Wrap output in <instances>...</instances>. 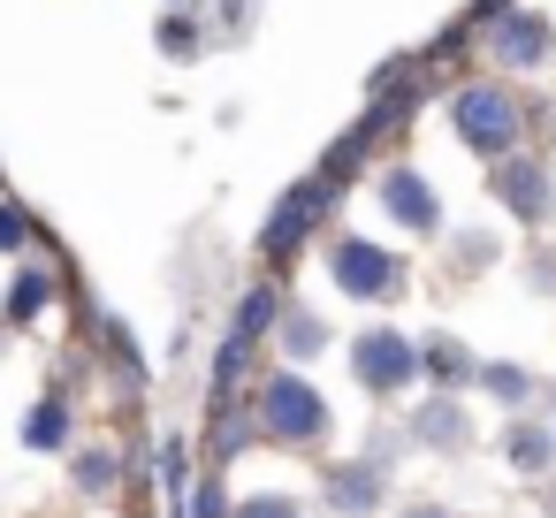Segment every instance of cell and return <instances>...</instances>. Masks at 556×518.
Here are the masks:
<instances>
[{
    "label": "cell",
    "instance_id": "obj_12",
    "mask_svg": "<svg viewBox=\"0 0 556 518\" xmlns=\"http://www.w3.org/2000/svg\"><path fill=\"white\" fill-rule=\"evenodd\" d=\"M457 434H465V412L457 404H427L419 412V442H457Z\"/></svg>",
    "mask_w": 556,
    "mask_h": 518
},
{
    "label": "cell",
    "instance_id": "obj_5",
    "mask_svg": "<svg viewBox=\"0 0 556 518\" xmlns=\"http://www.w3.org/2000/svg\"><path fill=\"white\" fill-rule=\"evenodd\" d=\"M495 54H503L510 70L548 62V24H541V16H495Z\"/></svg>",
    "mask_w": 556,
    "mask_h": 518
},
{
    "label": "cell",
    "instance_id": "obj_9",
    "mask_svg": "<svg viewBox=\"0 0 556 518\" xmlns=\"http://www.w3.org/2000/svg\"><path fill=\"white\" fill-rule=\"evenodd\" d=\"M328 495H336V510H374V495H381V488H374V472H366V465H343V472L328 480Z\"/></svg>",
    "mask_w": 556,
    "mask_h": 518
},
{
    "label": "cell",
    "instance_id": "obj_14",
    "mask_svg": "<svg viewBox=\"0 0 556 518\" xmlns=\"http://www.w3.org/2000/svg\"><path fill=\"white\" fill-rule=\"evenodd\" d=\"M108 480H115V457H108V450H85V457H77V488H92V495H100Z\"/></svg>",
    "mask_w": 556,
    "mask_h": 518
},
{
    "label": "cell",
    "instance_id": "obj_6",
    "mask_svg": "<svg viewBox=\"0 0 556 518\" xmlns=\"http://www.w3.org/2000/svg\"><path fill=\"white\" fill-rule=\"evenodd\" d=\"M495 199H503L510 214L541 222V214H548V176H541V168H526V161H510V168L495 176Z\"/></svg>",
    "mask_w": 556,
    "mask_h": 518
},
{
    "label": "cell",
    "instance_id": "obj_18",
    "mask_svg": "<svg viewBox=\"0 0 556 518\" xmlns=\"http://www.w3.org/2000/svg\"><path fill=\"white\" fill-rule=\"evenodd\" d=\"M237 518H298V510H290V503H282V495H260V503H244V510H237Z\"/></svg>",
    "mask_w": 556,
    "mask_h": 518
},
{
    "label": "cell",
    "instance_id": "obj_8",
    "mask_svg": "<svg viewBox=\"0 0 556 518\" xmlns=\"http://www.w3.org/2000/svg\"><path fill=\"white\" fill-rule=\"evenodd\" d=\"M328 191H336V184H328ZM328 191L313 184V191H298V199H282V214L267 222V252H298V237H305V222L320 214V199H328Z\"/></svg>",
    "mask_w": 556,
    "mask_h": 518
},
{
    "label": "cell",
    "instance_id": "obj_2",
    "mask_svg": "<svg viewBox=\"0 0 556 518\" xmlns=\"http://www.w3.org/2000/svg\"><path fill=\"white\" fill-rule=\"evenodd\" d=\"M260 412H267V427H275V434H290V442L320 434V419H328V404H320L298 374H275V381H267V396H260Z\"/></svg>",
    "mask_w": 556,
    "mask_h": 518
},
{
    "label": "cell",
    "instance_id": "obj_16",
    "mask_svg": "<svg viewBox=\"0 0 556 518\" xmlns=\"http://www.w3.org/2000/svg\"><path fill=\"white\" fill-rule=\"evenodd\" d=\"M488 389H495V396H526V374H518V366H488Z\"/></svg>",
    "mask_w": 556,
    "mask_h": 518
},
{
    "label": "cell",
    "instance_id": "obj_13",
    "mask_svg": "<svg viewBox=\"0 0 556 518\" xmlns=\"http://www.w3.org/2000/svg\"><path fill=\"white\" fill-rule=\"evenodd\" d=\"M427 374H434V381H472V358H465L457 343H434V351H427Z\"/></svg>",
    "mask_w": 556,
    "mask_h": 518
},
{
    "label": "cell",
    "instance_id": "obj_7",
    "mask_svg": "<svg viewBox=\"0 0 556 518\" xmlns=\"http://www.w3.org/2000/svg\"><path fill=\"white\" fill-rule=\"evenodd\" d=\"M381 206H389L404 229H427V222H434V199H427V184H419L412 168H396V176L381 184Z\"/></svg>",
    "mask_w": 556,
    "mask_h": 518
},
{
    "label": "cell",
    "instance_id": "obj_17",
    "mask_svg": "<svg viewBox=\"0 0 556 518\" xmlns=\"http://www.w3.org/2000/svg\"><path fill=\"white\" fill-rule=\"evenodd\" d=\"M503 450H510V457H518V465H541V457H548V442H541V434H510V442H503Z\"/></svg>",
    "mask_w": 556,
    "mask_h": 518
},
{
    "label": "cell",
    "instance_id": "obj_21",
    "mask_svg": "<svg viewBox=\"0 0 556 518\" xmlns=\"http://www.w3.org/2000/svg\"><path fill=\"white\" fill-rule=\"evenodd\" d=\"M412 518H442V510H412Z\"/></svg>",
    "mask_w": 556,
    "mask_h": 518
},
{
    "label": "cell",
    "instance_id": "obj_20",
    "mask_svg": "<svg viewBox=\"0 0 556 518\" xmlns=\"http://www.w3.org/2000/svg\"><path fill=\"white\" fill-rule=\"evenodd\" d=\"M161 47L168 54H191V24H161Z\"/></svg>",
    "mask_w": 556,
    "mask_h": 518
},
{
    "label": "cell",
    "instance_id": "obj_10",
    "mask_svg": "<svg viewBox=\"0 0 556 518\" xmlns=\"http://www.w3.org/2000/svg\"><path fill=\"white\" fill-rule=\"evenodd\" d=\"M24 442H31V450H62V442H70V412H62V404H39V412L24 419Z\"/></svg>",
    "mask_w": 556,
    "mask_h": 518
},
{
    "label": "cell",
    "instance_id": "obj_15",
    "mask_svg": "<svg viewBox=\"0 0 556 518\" xmlns=\"http://www.w3.org/2000/svg\"><path fill=\"white\" fill-rule=\"evenodd\" d=\"M24 237H31V222L16 206H0V252H24Z\"/></svg>",
    "mask_w": 556,
    "mask_h": 518
},
{
    "label": "cell",
    "instance_id": "obj_19",
    "mask_svg": "<svg viewBox=\"0 0 556 518\" xmlns=\"http://www.w3.org/2000/svg\"><path fill=\"white\" fill-rule=\"evenodd\" d=\"M282 336H290V351H313V343H320V320H290Z\"/></svg>",
    "mask_w": 556,
    "mask_h": 518
},
{
    "label": "cell",
    "instance_id": "obj_3",
    "mask_svg": "<svg viewBox=\"0 0 556 518\" xmlns=\"http://www.w3.org/2000/svg\"><path fill=\"white\" fill-rule=\"evenodd\" d=\"M336 282H343L351 298H381V290H396V260H389L381 244L343 237V244H336Z\"/></svg>",
    "mask_w": 556,
    "mask_h": 518
},
{
    "label": "cell",
    "instance_id": "obj_11",
    "mask_svg": "<svg viewBox=\"0 0 556 518\" xmlns=\"http://www.w3.org/2000/svg\"><path fill=\"white\" fill-rule=\"evenodd\" d=\"M47 298H54V282H47V275H16V290H9V320H39V313H47Z\"/></svg>",
    "mask_w": 556,
    "mask_h": 518
},
{
    "label": "cell",
    "instance_id": "obj_1",
    "mask_svg": "<svg viewBox=\"0 0 556 518\" xmlns=\"http://www.w3.org/2000/svg\"><path fill=\"white\" fill-rule=\"evenodd\" d=\"M450 115H457V138H465L472 153H503V146L518 138V108H510V92H495V85H465Z\"/></svg>",
    "mask_w": 556,
    "mask_h": 518
},
{
    "label": "cell",
    "instance_id": "obj_4",
    "mask_svg": "<svg viewBox=\"0 0 556 518\" xmlns=\"http://www.w3.org/2000/svg\"><path fill=\"white\" fill-rule=\"evenodd\" d=\"M358 374H366L374 389H404V381L419 374V351H412L404 336L374 328V336H358Z\"/></svg>",
    "mask_w": 556,
    "mask_h": 518
}]
</instances>
